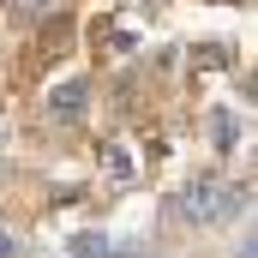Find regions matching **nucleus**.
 I'll return each instance as SVG.
<instances>
[{"label": "nucleus", "instance_id": "obj_1", "mask_svg": "<svg viewBox=\"0 0 258 258\" xmlns=\"http://www.w3.org/2000/svg\"><path fill=\"white\" fill-rule=\"evenodd\" d=\"M240 204H246L240 186H228V180H198V186L180 192V216H186V222H222V216H234Z\"/></svg>", "mask_w": 258, "mask_h": 258}, {"label": "nucleus", "instance_id": "obj_2", "mask_svg": "<svg viewBox=\"0 0 258 258\" xmlns=\"http://www.w3.org/2000/svg\"><path fill=\"white\" fill-rule=\"evenodd\" d=\"M84 108H90V84H84V78H60V84L48 90V114H54V120H78Z\"/></svg>", "mask_w": 258, "mask_h": 258}, {"label": "nucleus", "instance_id": "obj_3", "mask_svg": "<svg viewBox=\"0 0 258 258\" xmlns=\"http://www.w3.org/2000/svg\"><path fill=\"white\" fill-rule=\"evenodd\" d=\"M204 126H210V144H216V150H234V114H228V108H210Z\"/></svg>", "mask_w": 258, "mask_h": 258}, {"label": "nucleus", "instance_id": "obj_4", "mask_svg": "<svg viewBox=\"0 0 258 258\" xmlns=\"http://www.w3.org/2000/svg\"><path fill=\"white\" fill-rule=\"evenodd\" d=\"M198 66H204V72H216V66H228L234 60V48H228V42H198V54H192Z\"/></svg>", "mask_w": 258, "mask_h": 258}, {"label": "nucleus", "instance_id": "obj_5", "mask_svg": "<svg viewBox=\"0 0 258 258\" xmlns=\"http://www.w3.org/2000/svg\"><path fill=\"white\" fill-rule=\"evenodd\" d=\"M102 168H108L114 180H132V156L120 150V144H102Z\"/></svg>", "mask_w": 258, "mask_h": 258}, {"label": "nucleus", "instance_id": "obj_6", "mask_svg": "<svg viewBox=\"0 0 258 258\" xmlns=\"http://www.w3.org/2000/svg\"><path fill=\"white\" fill-rule=\"evenodd\" d=\"M114 246L102 240V234H72V258H108Z\"/></svg>", "mask_w": 258, "mask_h": 258}, {"label": "nucleus", "instance_id": "obj_7", "mask_svg": "<svg viewBox=\"0 0 258 258\" xmlns=\"http://www.w3.org/2000/svg\"><path fill=\"white\" fill-rule=\"evenodd\" d=\"M48 0H12V12H42Z\"/></svg>", "mask_w": 258, "mask_h": 258}, {"label": "nucleus", "instance_id": "obj_8", "mask_svg": "<svg viewBox=\"0 0 258 258\" xmlns=\"http://www.w3.org/2000/svg\"><path fill=\"white\" fill-rule=\"evenodd\" d=\"M12 252H18V240H12V234L0 228V258H12Z\"/></svg>", "mask_w": 258, "mask_h": 258}, {"label": "nucleus", "instance_id": "obj_9", "mask_svg": "<svg viewBox=\"0 0 258 258\" xmlns=\"http://www.w3.org/2000/svg\"><path fill=\"white\" fill-rule=\"evenodd\" d=\"M240 258H258V240H246V246H240Z\"/></svg>", "mask_w": 258, "mask_h": 258}]
</instances>
